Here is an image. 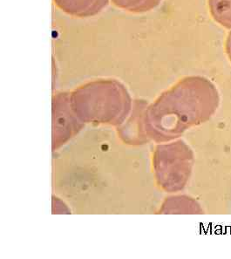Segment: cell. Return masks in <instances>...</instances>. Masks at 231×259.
Masks as SVG:
<instances>
[{
	"mask_svg": "<svg viewBox=\"0 0 231 259\" xmlns=\"http://www.w3.org/2000/svg\"><path fill=\"white\" fill-rule=\"evenodd\" d=\"M160 103L168 112H174L172 125L177 134L209 120L218 108L220 96L210 80L191 76L165 93Z\"/></svg>",
	"mask_w": 231,
	"mask_h": 259,
	"instance_id": "obj_1",
	"label": "cell"
},
{
	"mask_svg": "<svg viewBox=\"0 0 231 259\" xmlns=\"http://www.w3.org/2000/svg\"><path fill=\"white\" fill-rule=\"evenodd\" d=\"M63 13L76 18H91L103 12L109 0H54Z\"/></svg>",
	"mask_w": 231,
	"mask_h": 259,
	"instance_id": "obj_2",
	"label": "cell"
},
{
	"mask_svg": "<svg viewBox=\"0 0 231 259\" xmlns=\"http://www.w3.org/2000/svg\"><path fill=\"white\" fill-rule=\"evenodd\" d=\"M209 8L215 22L231 29V0H209Z\"/></svg>",
	"mask_w": 231,
	"mask_h": 259,
	"instance_id": "obj_3",
	"label": "cell"
},
{
	"mask_svg": "<svg viewBox=\"0 0 231 259\" xmlns=\"http://www.w3.org/2000/svg\"><path fill=\"white\" fill-rule=\"evenodd\" d=\"M112 3L120 9L128 13H149L160 6L162 0H111Z\"/></svg>",
	"mask_w": 231,
	"mask_h": 259,
	"instance_id": "obj_4",
	"label": "cell"
},
{
	"mask_svg": "<svg viewBox=\"0 0 231 259\" xmlns=\"http://www.w3.org/2000/svg\"><path fill=\"white\" fill-rule=\"evenodd\" d=\"M225 52L228 55V60L231 61V32H229V34L227 37L226 39V43H225Z\"/></svg>",
	"mask_w": 231,
	"mask_h": 259,
	"instance_id": "obj_5",
	"label": "cell"
}]
</instances>
